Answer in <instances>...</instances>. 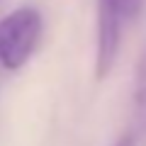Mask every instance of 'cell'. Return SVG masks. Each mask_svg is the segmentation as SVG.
<instances>
[{
  "label": "cell",
  "instance_id": "obj_1",
  "mask_svg": "<svg viewBox=\"0 0 146 146\" xmlns=\"http://www.w3.org/2000/svg\"><path fill=\"white\" fill-rule=\"evenodd\" d=\"M44 17L32 5L15 7L0 17V66L5 71H20L34 56L42 42Z\"/></svg>",
  "mask_w": 146,
  "mask_h": 146
},
{
  "label": "cell",
  "instance_id": "obj_2",
  "mask_svg": "<svg viewBox=\"0 0 146 146\" xmlns=\"http://www.w3.org/2000/svg\"><path fill=\"white\" fill-rule=\"evenodd\" d=\"M122 25L124 22L107 7L98 5V22H95V78L105 80L117 61V51L122 44Z\"/></svg>",
  "mask_w": 146,
  "mask_h": 146
},
{
  "label": "cell",
  "instance_id": "obj_3",
  "mask_svg": "<svg viewBox=\"0 0 146 146\" xmlns=\"http://www.w3.org/2000/svg\"><path fill=\"white\" fill-rule=\"evenodd\" d=\"M131 136L136 141L146 139V46L141 49L134 66L131 85Z\"/></svg>",
  "mask_w": 146,
  "mask_h": 146
},
{
  "label": "cell",
  "instance_id": "obj_4",
  "mask_svg": "<svg viewBox=\"0 0 146 146\" xmlns=\"http://www.w3.org/2000/svg\"><path fill=\"white\" fill-rule=\"evenodd\" d=\"M100 7H107L112 15H117L122 22H131L139 17L144 0H98Z\"/></svg>",
  "mask_w": 146,
  "mask_h": 146
},
{
  "label": "cell",
  "instance_id": "obj_5",
  "mask_svg": "<svg viewBox=\"0 0 146 146\" xmlns=\"http://www.w3.org/2000/svg\"><path fill=\"white\" fill-rule=\"evenodd\" d=\"M115 146H136V139H134L131 134H127V136H122V139L117 141Z\"/></svg>",
  "mask_w": 146,
  "mask_h": 146
}]
</instances>
